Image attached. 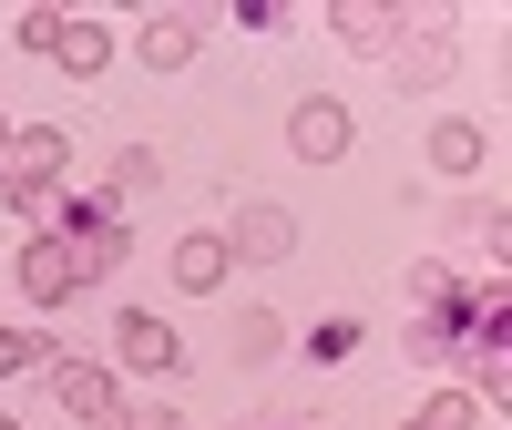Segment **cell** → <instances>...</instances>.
I'll use <instances>...</instances> for the list:
<instances>
[{
    "label": "cell",
    "mask_w": 512,
    "mask_h": 430,
    "mask_svg": "<svg viewBox=\"0 0 512 430\" xmlns=\"http://www.w3.org/2000/svg\"><path fill=\"white\" fill-rule=\"evenodd\" d=\"M72 164V144L52 134V123H31V134H0V185H11V205L52 195V175Z\"/></svg>",
    "instance_id": "6da1fadb"
},
{
    "label": "cell",
    "mask_w": 512,
    "mask_h": 430,
    "mask_svg": "<svg viewBox=\"0 0 512 430\" xmlns=\"http://www.w3.org/2000/svg\"><path fill=\"white\" fill-rule=\"evenodd\" d=\"M41 379H52V400H62L72 420H93V430H113V410H123V400H113V379H103L93 359H41Z\"/></svg>",
    "instance_id": "7a4b0ae2"
},
{
    "label": "cell",
    "mask_w": 512,
    "mask_h": 430,
    "mask_svg": "<svg viewBox=\"0 0 512 430\" xmlns=\"http://www.w3.org/2000/svg\"><path fill=\"white\" fill-rule=\"evenodd\" d=\"M287 144H297V164H338V154H349V113H338V103H297Z\"/></svg>",
    "instance_id": "3957f363"
},
{
    "label": "cell",
    "mask_w": 512,
    "mask_h": 430,
    "mask_svg": "<svg viewBox=\"0 0 512 430\" xmlns=\"http://www.w3.org/2000/svg\"><path fill=\"white\" fill-rule=\"evenodd\" d=\"M195 41H205V11H154L144 21V72H175Z\"/></svg>",
    "instance_id": "277c9868"
},
{
    "label": "cell",
    "mask_w": 512,
    "mask_h": 430,
    "mask_svg": "<svg viewBox=\"0 0 512 430\" xmlns=\"http://www.w3.org/2000/svg\"><path fill=\"white\" fill-rule=\"evenodd\" d=\"M400 82H451V21L420 11L410 21V52H400Z\"/></svg>",
    "instance_id": "5b68a950"
},
{
    "label": "cell",
    "mask_w": 512,
    "mask_h": 430,
    "mask_svg": "<svg viewBox=\"0 0 512 430\" xmlns=\"http://www.w3.org/2000/svg\"><path fill=\"white\" fill-rule=\"evenodd\" d=\"M236 256H287L297 246V215L287 205H236V236H226Z\"/></svg>",
    "instance_id": "8992f818"
},
{
    "label": "cell",
    "mask_w": 512,
    "mask_h": 430,
    "mask_svg": "<svg viewBox=\"0 0 512 430\" xmlns=\"http://www.w3.org/2000/svg\"><path fill=\"white\" fill-rule=\"evenodd\" d=\"M123 359H134V369H175V359H185V338L164 328L154 308H134V318H123Z\"/></svg>",
    "instance_id": "52a82bcc"
},
{
    "label": "cell",
    "mask_w": 512,
    "mask_h": 430,
    "mask_svg": "<svg viewBox=\"0 0 512 430\" xmlns=\"http://www.w3.org/2000/svg\"><path fill=\"white\" fill-rule=\"evenodd\" d=\"M21 297H31V308H62V297H72V267H62V246H52V236L21 256Z\"/></svg>",
    "instance_id": "ba28073f"
},
{
    "label": "cell",
    "mask_w": 512,
    "mask_h": 430,
    "mask_svg": "<svg viewBox=\"0 0 512 430\" xmlns=\"http://www.w3.org/2000/svg\"><path fill=\"white\" fill-rule=\"evenodd\" d=\"M103 52H113V31H103V21H62V41H52V62H62V72H103Z\"/></svg>",
    "instance_id": "9c48e42d"
},
{
    "label": "cell",
    "mask_w": 512,
    "mask_h": 430,
    "mask_svg": "<svg viewBox=\"0 0 512 430\" xmlns=\"http://www.w3.org/2000/svg\"><path fill=\"white\" fill-rule=\"evenodd\" d=\"M216 277H226V236H185V246H175V287H195V297H205Z\"/></svg>",
    "instance_id": "30bf717a"
},
{
    "label": "cell",
    "mask_w": 512,
    "mask_h": 430,
    "mask_svg": "<svg viewBox=\"0 0 512 430\" xmlns=\"http://www.w3.org/2000/svg\"><path fill=\"white\" fill-rule=\"evenodd\" d=\"M431 164H451V175H472V164H482V134H472V123H441V134H431Z\"/></svg>",
    "instance_id": "8fae6325"
},
{
    "label": "cell",
    "mask_w": 512,
    "mask_h": 430,
    "mask_svg": "<svg viewBox=\"0 0 512 430\" xmlns=\"http://www.w3.org/2000/svg\"><path fill=\"white\" fill-rule=\"evenodd\" d=\"M103 195H113V215H123V205H134V195H154V154H123Z\"/></svg>",
    "instance_id": "7c38bea8"
},
{
    "label": "cell",
    "mask_w": 512,
    "mask_h": 430,
    "mask_svg": "<svg viewBox=\"0 0 512 430\" xmlns=\"http://www.w3.org/2000/svg\"><path fill=\"white\" fill-rule=\"evenodd\" d=\"M277 349V318L267 308H236V359H267Z\"/></svg>",
    "instance_id": "4fadbf2b"
},
{
    "label": "cell",
    "mask_w": 512,
    "mask_h": 430,
    "mask_svg": "<svg viewBox=\"0 0 512 430\" xmlns=\"http://www.w3.org/2000/svg\"><path fill=\"white\" fill-rule=\"evenodd\" d=\"M472 410H482V400H461V390H451V400H431V410H420L410 430H472Z\"/></svg>",
    "instance_id": "5bb4252c"
},
{
    "label": "cell",
    "mask_w": 512,
    "mask_h": 430,
    "mask_svg": "<svg viewBox=\"0 0 512 430\" xmlns=\"http://www.w3.org/2000/svg\"><path fill=\"white\" fill-rule=\"evenodd\" d=\"M62 21H72V11H21V41H31V52H52V41H62Z\"/></svg>",
    "instance_id": "9a60e30c"
},
{
    "label": "cell",
    "mask_w": 512,
    "mask_h": 430,
    "mask_svg": "<svg viewBox=\"0 0 512 430\" xmlns=\"http://www.w3.org/2000/svg\"><path fill=\"white\" fill-rule=\"evenodd\" d=\"M31 359H41V338L31 328H0V369H31Z\"/></svg>",
    "instance_id": "2e32d148"
},
{
    "label": "cell",
    "mask_w": 512,
    "mask_h": 430,
    "mask_svg": "<svg viewBox=\"0 0 512 430\" xmlns=\"http://www.w3.org/2000/svg\"><path fill=\"white\" fill-rule=\"evenodd\" d=\"M0 430H11V420H0Z\"/></svg>",
    "instance_id": "e0dca14e"
}]
</instances>
